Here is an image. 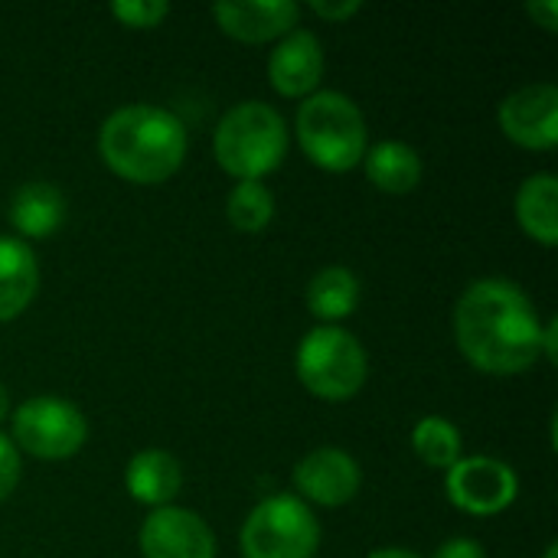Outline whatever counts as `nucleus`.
I'll use <instances>...</instances> for the list:
<instances>
[{
    "label": "nucleus",
    "instance_id": "f257e3e1",
    "mask_svg": "<svg viewBox=\"0 0 558 558\" xmlns=\"http://www.w3.org/2000/svg\"><path fill=\"white\" fill-rule=\"evenodd\" d=\"M454 337L461 353L494 376L526 373L543 356V320L526 291L507 278H481L464 288L454 307Z\"/></svg>",
    "mask_w": 558,
    "mask_h": 558
},
{
    "label": "nucleus",
    "instance_id": "f03ea898",
    "mask_svg": "<svg viewBox=\"0 0 558 558\" xmlns=\"http://www.w3.org/2000/svg\"><path fill=\"white\" fill-rule=\"evenodd\" d=\"M98 154L121 180L163 183L186 157V124L157 105H124L105 118Z\"/></svg>",
    "mask_w": 558,
    "mask_h": 558
},
{
    "label": "nucleus",
    "instance_id": "7ed1b4c3",
    "mask_svg": "<svg viewBox=\"0 0 558 558\" xmlns=\"http://www.w3.org/2000/svg\"><path fill=\"white\" fill-rule=\"evenodd\" d=\"M213 154L229 177L262 180L278 170L288 154L284 118L265 101H239L219 118Z\"/></svg>",
    "mask_w": 558,
    "mask_h": 558
},
{
    "label": "nucleus",
    "instance_id": "20e7f679",
    "mask_svg": "<svg viewBox=\"0 0 558 558\" xmlns=\"http://www.w3.org/2000/svg\"><path fill=\"white\" fill-rule=\"evenodd\" d=\"M298 144L320 170H353L369 150L363 111L343 92H314L298 108Z\"/></svg>",
    "mask_w": 558,
    "mask_h": 558
},
{
    "label": "nucleus",
    "instance_id": "39448f33",
    "mask_svg": "<svg viewBox=\"0 0 558 558\" xmlns=\"http://www.w3.org/2000/svg\"><path fill=\"white\" fill-rule=\"evenodd\" d=\"M294 366L304 389L327 402H347L366 383V350L350 330L337 324L314 327L301 340Z\"/></svg>",
    "mask_w": 558,
    "mask_h": 558
},
{
    "label": "nucleus",
    "instance_id": "423d86ee",
    "mask_svg": "<svg viewBox=\"0 0 558 558\" xmlns=\"http://www.w3.org/2000/svg\"><path fill=\"white\" fill-rule=\"evenodd\" d=\"M239 546L242 558H314L320 526L304 500L275 494L248 513Z\"/></svg>",
    "mask_w": 558,
    "mask_h": 558
},
{
    "label": "nucleus",
    "instance_id": "0eeeda50",
    "mask_svg": "<svg viewBox=\"0 0 558 558\" xmlns=\"http://www.w3.org/2000/svg\"><path fill=\"white\" fill-rule=\"evenodd\" d=\"M88 438V422L78 412V405L56 399V396H36L26 399L13 412V445L16 451H26L43 461H62L82 451Z\"/></svg>",
    "mask_w": 558,
    "mask_h": 558
},
{
    "label": "nucleus",
    "instance_id": "6e6552de",
    "mask_svg": "<svg viewBox=\"0 0 558 558\" xmlns=\"http://www.w3.org/2000/svg\"><path fill=\"white\" fill-rule=\"evenodd\" d=\"M445 490L458 510L471 517H497L517 500L520 481L507 461L477 454V458H461L454 468H448Z\"/></svg>",
    "mask_w": 558,
    "mask_h": 558
},
{
    "label": "nucleus",
    "instance_id": "1a4fd4ad",
    "mask_svg": "<svg viewBox=\"0 0 558 558\" xmlns=\"http://www.w3.org/2000/svg\"><path fill=\"white\" fill-rule=\"evenodd\" d=\"M500 131L530 150H553L558 144V88L536 82L510 92L497 108Z\"/></svg>",
    "mask_w": 558,
    "mask_h": 558
},
{
    "label": "nucleus",
    "instance_id": "9d476101",
    "mask_svg": "<svg viewBox=\"0 0 558 558\" xmlns=\"http://www.w3.org/2000/svg\"><path fill=\"white\" fill-rule=\"evenodd\" d=\"M144 558H216V536L203 517L183 507H160L141 526Z\"/></svg>",
    "mask_w": 558,
    "mask_h": 558
},
{
    "label": "nucleus",
    "instance_id": "9b49d317",
    "mask_svg": "<svg viewBox=\"0 0 558 558\" xmlns=\"http://www.w3.org/2000/svg\"><path fill=\"white\" fill-rule=\"evenodd\" d=\"M298 490L320 507H343L360 494L363 471L356 458H350L340 448H317L304 454L294 468Z\"/></svg>",
    "mask_w": 558,
    "mask_h": 558
},
{
    "label": "nucleus",
    "instance_id": "f8f14e48",
    "mask_svg": "<svg viewBox=\"0 0 558 558\" xmlns=\"http://www.w3.org/2000/svg\"><path fill=\"white\" fill-rule=\"evenodd\" d=\"M324 75V46L311 29H291L268 59V82L284 98H307Z\"/></svg>",
    "mask_w": 558,
    "mask_h": 558
},
{
    "label": "nucleus",
    "instance_id": "ddd939ff",
    "mask_svg": "<svg viewBox=\"0 0 558 558\" xmlns=\"http://www.w3.org/2000/svg\"><path fill=\"white\" fill-rule=\"evenodd\" d=\"M213 20L222 33L242 43H268L298 29L301 7L291 0H248V3H216Z\"/></svg>",
    "mask_w": 558,
    "mask_h": 558
},
{
    "label": "nucleus",
    "instance_id": "4468645a",
    "mask_svg": "<svg viewBox=\"0 0 558 558\" xmlns=\"http://www.w3.org/2000/svg\"><path fill=\"white\" fill-rule=\"evenodd\" d=\"M124 487L128 494L144 504V507H170V500L180 494L183 487V468L173 454L160 451V448H150V451H141L128 461V471H124Z\"/></svg>",
    "mask_w": 558,
    "mask_h": 558
},
{
    "label": "nucleus",
    "instance_id": "2eb2a0df",
    "mask_svg": "<svg viewBox=\"0 0 558 558\" xmlns=\"http://www.w3.org/2000/svg\"><path fill=\"white\" fill-rule=\"evenodd\" d=\"M39 288V265L23 239L0 235V320L20 317Z\"/></svg>",
    "mask_w": 558,
    "mask_h": 558
},
{
    "label": "nucleus",
    "instance_id": "dca6fc26",
    "mask_svg": "<svg viewBox=\"0 0 558 558\" xmlns=\"http://www.w3.org/2000/svg\"><path fill=\"white\" fill-rule=\"evenodd\" d=\"M10 226L26 239L52 235L65 219V196L52 183H23L10 196Z\"/></svg>",
    "mask_w": 558,
    "mask_h": 558
},
{
    "label": "nucleus",
    "instance_id": "f3484780",
    "mask_svg": "<svg viewBox=\"0 0 558 558\" xmlns=\"http://www.w3.org/2000/svg\"><path fill=\"white\" fill-rule=\"evenodd\" d=\"M517 219L530 239L553 248L558 245V180L556 173H533L517 193Z\"/></svg>",
    "mask_w": 558,
    "mask_h": 558
},
{
    "label": "nucleus",
    "instance_id": "a211bd4d",
    "mask_svg": "<svg viewBox=\"0 0 558 558\" xmlns=\"http://www.w3.org/2000/svg\"><path fill=\"white\" fill-rule=\"evenodd\" d=\"M366 177L383 193H412L422 183V157L405 141H379L363 157Z\"/></svg>",
    "mask_w": 558,
    "mask_h": 558
},
{
    "label": "nucleus",
    "instance_id": "6ab92c4d",
    "mask_svg": "<svg viewBox=\"0 0 558 558\" xmlns=\"http://www.w3.org/2000/svg\"><path fill=\"white\" fill-rule=\"evenodd\" d=\"M356 304H360V278L343 265H330L317 271L307 284V307L324 324L350 317Z\"/></svg>",
    "mask_w": 558,
    "mask_h": 558
},
{
    "label": "nucleus",
    "instance_id": "aec40b11",
    "mask_svg": "<svg viewBox=\"0 0 558 558\" xmlns=\"http://www.w3.org/2000/svg\"><path fill=\"white\" fill-rule=\"evenodd\" d=\"M412 448L428 468L448 471L461 461V432L448 418L428 415L412 428Z\"/></svg>",
    "mask_w": 558,
    "mask_h": 558
},
{
    "label": "nucleus",
    "instance_id": "412c9836",
    "mask_svg": "<svg viewBox=\"0 0 558 558\" xmlns=\"http://www.w3.org/2000/svg\"><path fill=\"white\" fill-rule=\"evenodd\" d=\"M226 216L239 232H262L275 216V196L262 180H239L226 199Z\"/></svg>",
    "mask_w": 558,
    "mask_h": 558
},
{
    "label": "nucleus",
    "instance_id": "4be33fe9",
    "mask_svg": "<svg viewBox=\"0 0 558 558\" xmlns=\"http://www.w3.org/2000/svg\"><path fill=\"white\" fill-rule=\"evenodd\" d=\"M167 13H170V3H163V0H118V3H111V16L131 29H150Z\"/></svg>",
    "mask_w": 558,
    "mask_h": 558
},
{
    "label": "nucleus",
    "instance_id": "5701e85b",
    "mask_svg": "<svg viewBox=\"0 0 558 558\" xmlns=\"http://www.w3.org/2000/svg\"><path fill=\"white\" fill-rule=\"evenodd\" d=\"M16 481H20V451L7 435H0V504L13 494Z\"/></svg>",
    "mask_w": 558,
    "mask_h": 558
},
{
    "label": "nucleus",
    "instance_id": "b1692460",
    "mask_svg": "<svg viewBox=\"0 0 558 558\" xmlns=\"http://www.w3.org/2000/svg\"><path fill=\"white\" fill-rule=\"evenodd\" d=\"M435 558H487L484 556V546L477 539H468V536H454L448 543L438 546Z\"/></svg>",
    "mask_w": 558,
    "mask_h": 558
},
{
    "label": "nucleus",
    "instance_id": "393cba45",
    "mask_svg": "<svg viewBox=\"0 0 558 558\" xmlns=\"http://www.w3.org/2000/svg\"><path fill=\"white\" fill-rule=\"evenodd\" d=\"M311 10H314L317 16H324V20H350L353 13H360V10H363V3H360V0H340V3L314 0V3H311Z\"/></svg>",
    "mask_w": 558,
    "mask_h": 558
},
{
    "label": "nucleus",
    "instance_id": "a878e982",
    "mask_svg": "<svg viewBox=\"0 0 558 558\" xmlns=\"http://www.w3.org/2000/svg\"><path fill=\"white\" fill-rule=\"evenodd\" d=\"M526 13H530L533 20H539V26H543V29H549V33L558 26L556 0H533V3H526Z\"/></svg>",
    "mask_w": 558,
    "mask_h": 558
},
{
    "label": "nucleus",
    "instance_id": "bb28decb",
    "mask_svg": "<svg viewBox=\"0 0 558 558\" xmlns=\"http://www.w3.org/2000/svg\"><path fill=\"white\" fill-rule=\"evenodd\" d=\"M539 350H543V356H546L549 363H556V360H558V320H556V317H549V320L543 324Z\"/></svg>",
    "mask_w": 558,
    "mask_h": 558
},
{
    "label": "nucleus",
    "instance_id": "cd10ccee",
    "mask_svg": "<svg viewBox=\"0 0 558 558\" xmlns=\"http://www.w3.org/2000/svg\"><path fill=\"white\" fill-rule=\"evenodd\" d=\"M366 558H422L418 553H409V549H379V553H373V556Z\"/></svg>",
    "mask_w": 558,
    "mask_h": 558
},
{
    "label": "nucleus",
    "instance_id": "c85d7f7f",
    "mask_svg": "<svg viewBox=\"0 0 558 558\" xmlns=\"http://www.w3.org/2000/svg\"><path fill=\"white\" fill-rule=\"evenodd\" d=\"M7 415H10V392H7V386L0 383V425L7 422Z\"/></svg>",
    "mask_w": 558,
    "mask_h": 558
},
{
    "label": "nucleus",
    "instance_id": "c756f323",
    "mask_svg": "<svg viewBox=\"0 0 558 558\" xmlns=\"http://www.w3.org/2000/svg\"><path fill=\"white\" fill-rule=\"evenodd\" d=\"M558 556V546L556 543H549V546H546V556L543 558H556Z\"/></svg>",
    "mask_w": 558,
    "mask_h": 558
}]
</instances>
